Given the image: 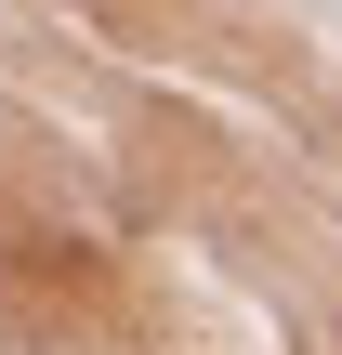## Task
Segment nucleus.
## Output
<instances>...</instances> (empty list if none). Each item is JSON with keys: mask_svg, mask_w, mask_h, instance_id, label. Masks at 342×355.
<instances>
[]
</instances>
